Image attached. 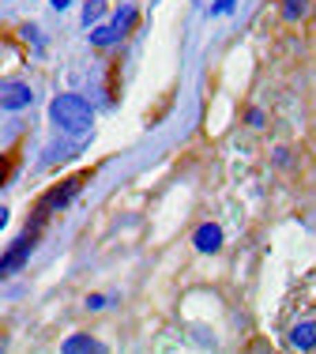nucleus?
<instances>
[{"instance_id": "11", "label": "nucleus", "mask_w": 316, "mask_h": 354, "mask_svg": "<svg viewBox=\"0 0 316 354\" xmlns=\"http://www.w3.org/2000/svg\"><path fill=\"white\" fill-rule=\"evenodd\" d=\"M234 8V0H215L211 4V15H222V12H230Z\"/></svg>"}, {"instance_id": "5", "label": "nucleus", "mask_w": 316, "mask_h": 354, "mask_svg": "<svg viewBox=\"0 0 316 354\" xmlns=\"http://www.w3.org/2000/svg\"><path fill=\"white\" fill-rule=\"evenodd\" d=\"M219 245H222V230L215 223H207V226H199V230H196V249L199 252H215Z\"/></svg>"}, {"instance_id": "15", "label": "nucleus", "mask_w": 316, "mask_h": 354, "mask_svg": "<svg viewBox=\"0 0 316 354\" xmlns=\"http://www.w3.org/2000/svg\"><path fill=\"white\" fill-rule=\"evenodd\" d=\"M0 181H4V170H0Z\"/></svg>"}, {"instance_id": "3", "label": "nucleus", "mask_w": 316, "mask_h": 354, "mask_svg": "<svg viewBox=\"0 0 316 354\" xmlns=\"http://www.w3.org/2000/svg\"><path fill=\"white\" fill-rule=\"evenodd\" d=\"M30 249H34V230L23 234V238L15 241V249H8L4 257H0V279H4V275H15V272H19V268L27 264Z\"/></svg>"}, {"instance_id": "4", "label": "nucleus", "mask_w": 316, "mask_h": 354, "mask_svg": "<svg viewBox=\"0 0 316 354\" xmlns=\"http://www.w3.org/2000/svg\"><path fill=\"white\" fill-rule=\"evenodd\" d=\"M30 87L27 83H0V109H23L30 106Z\"/></svg>"}, {"instance_id": "10", "label": "nucleus", "mask_w": 316, "mask_h": 354, "mask_svg": "<svg viewBox=\"0 0 316 354\" xmlns=\"http://www.w3.org/2000/svg\"><path fill=\"white\" fill-rule=\"evenodd\" d=\"M102 12H106V0H87V8H83V23H95Z\"/></svg>"}, {"instance_id": "8", "label": "nucleus", "mask_w": 316, "mask_h": 354, "mask_svg": "<svg viewBox=\"0 0 316 354\" xmlns=\"http://www.w3.org/2000/svg\"><path fill=\"white\" fill-rule=\"evenodd\" d=\"M64 351H68V354H76V351H87V354H98V351H102V343H95V339H87V335H72V339H64Z\"/></svg>"}, {"instance_id": "2", "label": "nucleus", "mask_w": 316, "mask_h": 354, "mask_svg": "<svg viewBox=\"0 0 316 354\" xmlns=\"http://www.w3.org/2000/svg\"><path fill=\"white\" fill-rule=\"evenodd\" d=\"M132 27H136V8H132V4H121L117 15H113L110 23H102V27L90 35V41H95V46H113V41H121Z\"/></svg>"}, {"instance_id": "6", "label": "nucleus", "mask_w": 316, "mask_h": 354, "mask_svg": "<svg viewBox=\"0 0 316 354\" xmlns=\"http://www.w3.org/2000/svg\"><path fill=\"white\" fill-rule=\"evenodd\" d=\"M290 343H294L297 351H313L316 347V324H297L294 335H290Z\"/></svg>"}, {"instance_id": "14", "label": "nucleus", "mask_w": 316, "mask_h": 354, "mask_svg": "<svg viewBox=\"0 0 316 354\" xmlns=\"http://www.w3.org/2000/svg\"><path fill=\"white\" fill-rule=\"evenodd\" d=\"M4 226H8V212L0 207V230H4Z\"/></svg>"}, {"instance_id": "1", "label": "nucleus", "mask_w": 316, "mask_h": 354, "mask_svg": "<svg viewBox=\"0 0 316 354\" xmlns=\"http://www.w3.org/2000/svg\"><path fill=\"white\" fill-rule=\"evenodd\" d=\"M49 117H53V124H61L64 132H87L90 121H95L90 106L83 102L79 95H61V98H53V106H49Z\"/></svg>"}, {"instance_id": "12", "label": "nucleus", "mask_w": 316, "mask_h": 354, "mask_svg": "<svg viewBox=\"0 0 316 354\" xmlns=\"http://www.w3.org/2000/svg\"><path fill=\"white\" fill-rule=\"evenodd\" d=\"M87 306H90V309H106V298H98V294H90V298H87Z\"/></svg>"}, {"instance_id": "7", "label": "nucleus", "mask_w": 316, "mask_h": 354, "mask_svg": "<svg viewBox=\"0 0 316 354\" xmlns=\"http://www.w3.org/2000/svg\"><path fill=\"white\" fill-rule=\"evenodd\" d=\"M76 192H79V181H64L61 189H57L53 196L46 200V207H64V204H68L72 196H76Z\"/></svg>"}, {"instance_id": "9", "label": "nucleus", "mask_w": 316, "mask_h": 354, "mask_svg": "<svg viewBox=\"0 0 316 354\" xmlns=\"http://www.w3.org/2000/svg\"><path fill=\"white\" fill-rule=\"evenodd\" d=\"M305 12H309V0H282V15L286 19H302Z\"/></svg>"}, {"instance_id": "13", "label": "nucleus", "mask_w": 316, "mask_h": 354, "mask_svg": "<svg viewBox=\"0 0 316 354\" xmlns=\"http://www.w3.org/2000/svg\"><path fill=\"white\" fill-rule=\"evenodd\" d=\"M49 4H53V8H57V12H64V8H68V4H72V0H49Z\"/></svg>"}]
</instances>
